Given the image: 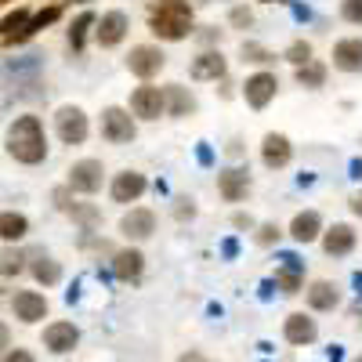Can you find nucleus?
Listing matches in <instances>:
<instances>
[{
  "label": "nucleus",
  "instance_id": "2f4dec72",
  "mask_svg": "<svg viewBox=\"0 0 362 362\" xmlns=\"http://www.w3.org/2000/svg\"><path fill=\"white\" fill-rule=\"evenodd\" d=\"M341 15H344V22L362 25V0H344V4H341Z\"/></svg>",
  "mask_w": 362,
  "mask_h": 362
},
{
  "label": "nucleus",
  "instance_id": "f3484780",
  "mask_svg": "<svg viewBox=\"0 0 362 362\" xmlns=\"http://www.w3.org/2000/svg\"><path fill=\"white\" fill-rule=\"evenodd\" d=\"M334 66L341 73H362V40L358 37H344L334 44Z\"/></svg>",
  "mask_w": 362,
  "mask_h": 362
},
{
  "label": "nucleus",
  "instance_id": "473e14b6",
  "mask_svg": "<svg viewBox=\"0 0 362 362\" xmlns=\"http://www.w3.org/2000/svg\"><path fill=\"white\" fill-rule=\"evenodd\" d=\"M58 11H62V8H58V4H54V8H47V11H40V15H37L33 22H29V33H25V37H33L37 29H44L47 22H54V18H58Z\"/></svg>",
  "mask_w": 362,
  "mask_h": 362
},
{
  "label": "nucleus",
  "instance_id": "9b49d317",
  "mask_svg": "<svg viewBox=\"0 0 362 362\" xmlns=\"http://www.w3.org/2000/svg\"><path fill=\"white\" fill-rule=\"evenodd\" d=\"M145 189H148L145 174H138V170H124V174H116V177H112L109 196H112L116 203H134V199H141Z\"/></svg>",
  "mask_w": 362,
  "mask_h": 362
},
{
  "label": "nucleus",
  "instance_id": "c03bdc74",
  "mask_svg": "<svg viewBox=\"0 0 362 362\" xmlns=\"http://www.w3.org/2000/svg\"><path fill=\"white\" fill-rule=\"evenodd\" d=\"M355 362H362V355H358V358H355Z\"/></svg>",
  "mask_w": 362,
  "mask_h": 362
},
{
  "label": "nucleus",
  "instance_id": "ea45409f",
  "mask_svg": "<svg viewBox=\"0 0 362 362\" xmlns=\"http://www.w3.org/2000/svg\"><path fill=\"white\" fill-rule=\"evenodd\" d=\"M351 214H358V218H362V192H355V196H351Z\"/></svg>",
  "mask_w": 362,
  "mask_h": 362
},
{
  "label": "nucleus",
  "instance_id": "a878e982",
  "mask_svg": "<svg viewBox=\"0 0 362 362\" xmlns=\"http://www.w3.org/2000/svg\"><path fill=\"white\" fill-rule=\"evenodd\" d=\"M90 25H98L95 11H83V15L69 25V47H73V51H83V40H87V29H90Z\"/></svg>",
  "mask_w": 362,
  "mask_h": 362
},
{
  "label": "nucleus",
  "instance_id": "bb28decb",
  "mask_svg": "<svg viewBox=\"0 0 362 362\" xmlns=\"http://www.w3.org/2000/svg\"><path fill=\"white\" fill-rule=\"evenodd\" d=\"M33 279L44 283V286H54L58 279H62V268H58V261H51V257H37L33 261Z\"/></svg>",
  "mask_w": 362,
  "mask_h": 362
},
{
  "label": "nucleus",
  "instance_id": "e433bc0d",
  "mask_svg": "<svg viewBox=\"0 0 362 362\" xmlns=\"http://www.w3.org/2000/svg\"><path fill=\"white\" fill-rule=\"evenodd\" d=\"M54 203H58V210H66V214H73V199H69V189H54Z\"/></svg>",
  "mask_w": 362,
  "mask_h": 362
},
{
  "label": "nucleus",
  "instance_id": "6ab92c4d",
  "mask_svg": "<svg viewBox=\"0 0 362 362\" xmlns=\"http://www.w3.org/2000/svg\"><path fill=\"white\" fill-rule=\"evenodd\" d=\"M283 337H286L290 344H312V341L319 337L315 319H308L305 312H293V315H286V322H283Z\"/></svg>",
  "mask_w": 362,
  "mask_h": 362
},
{
  "label": "nucleus",
  "instance_id": "cd10ccee",
  "mask_svg": "<svg viewBox=\"0 0 362 362\" xmlns=\"http://www.w3.org/2000/svg\"><path fill=\"white\" fill-rule=\"evenodd\" d=\"M297 83H300V87H312V90L322 87V83H326V66H322V62L300 66V69H297Z\"/></svg>",
  "mask_w": 362,
  "mask_h": 362
},
{
  "label": "nucleus",
  "instance_id": "393cba45",
  "mask_svg": "<svg viewBox=\"0 0 362 362\" xmlns=\"http://www.w3.org/2000/svg\"><path fill=\"white\" fill-rule=\"evenodd\" d=\"M25 232H29V221H25L22 214H15V210H4V214H0V235H4L8 243L22 239Z\"/></svg>",
  "mask_w": 362,
  "mask_h": 362
},
{
  "label": "nucleus",
  "instance_id": "c85d7f7f",
  "mask_svg": "<svg viewBox=\"0 0 362 362\" xmlns=\"http://www.w3.org/2000/svg\"><path fill=\"white\" fill-rule=\"evenodd\" d=\"M283 58H286L290 66H297V69H300V66H308V62H315V58H312V44H308V40H293V44L286 47V54H283Z\"/></svg>",
  "mask_w": 362,
  "mask_h": 362
},
{
  "label": "nucleus",
  "instance_id": "b1692460",
  "mask_svg": "<svg viewBox=\"0 0 362 362\" xmlns=\"http://www.w3.org/2000/svg\"><path fill=\"white\" fill-rule=\"evenodd\" d=\"M163 90H167V112H170V116H189V112H196V98H192L181 83H170V87H163Z\"/></svg>",
  "mask_w": 362,
  "mask_h": 362
},
{
  "label": "nucleus",
  "instance_id": "f8f14e48",
  "mask_svg": "<svg viewBox=\"0 0 362 362\" xmlns=\"http://www.w3.org/2000/svg\"><path fill=\"white\" fill-rule=\"evenodd\" d=\"M225 73H228V62H225L221 51H199L192 58V66H189L192 80H221Z\"/></svg>",
  "mask_w": 362,
  "mask_h": 362
},
{
  "label": "nucleus",
  "instance_id": "4c0bfd02",
  "mask_svg": "<svg viewBox=\"0 0 362 362\" xmlns=\"http://www.w3.org/2000/svg\"><path fill=\"white\" fill-rule=\"evenodd\" d=\"M174 210H177V218H181V221H185V218H192V214H196V206H192V199H177V206H174Z\"/></svg>",
  "mask_w": 362,
  "mask_h": 362
},
{
  "label": "nucleus",
  "instance_id": "412c9836",
  "mask_svg": "<svg viewBox=\"0 0 362 362\" xmlns=\"http://www.w3.org/2000/svg\"><path fill=\"white\" fill-rule=\"evenodd\" d=\"M305 297H308V305H312L315 312H334V308L341 305V293H337V286H334V283H326V279L312 283V286L305 290Z\"/></svg>",
  "mask_w": 362,
  "mask_h": 362
},
{
  "label": "nucleus",
  "instance_id": "0eeeda50",
  "mask_svg": "<svg viewBox=\"0 0 362 362\" xmlns=\"http://www.w3.org/2000/svg\"><path fill=\"white\" fill-rule=\"evenodd\" d=\"M102 177H105V167L98 160H80V163L69 167V189L90 196V192L102 189Z\"/></svg>",
  "mask_w": 362,
  "mask_h": 362
},
{
  "label": "nucleus",
  "instance_id": "58836bf2",
  "mask_svg": "<svg viewBox=\"0 0 362 362\" xmlns=\"http://www.w3.org/2000/svg\"><path fill=\"white\" fill-rule=\"evenodd\" d=\"M4 362H33V355L22 351V348H11V351L4 355Z\"/></svg>",
  "mask_w": 362,
  "mask_h": 362
},
{
  "label": "nucleus",
  "instance_id": "79ce46f5",
  "mask_svg": "<svg viewBox=\"0 0 362 362\" xmlns=\"http://www.w3.org/2000/svg\"><path fill=\"white\" fill-rule=\"evenodd\" d=\"M355 315H358V326H362V308H355Z\"/></svg>",
  "mask_w": 362,
  "mask_h": 362
},
{
  "label": "nucleus",
  "instance_id": "39448f33",
  "mask_svg": "<svg viewBox=\"0 0 362 362\" xmlns=\"http://www.w3.org/2000/svg\"><path fill=\"white\" fill-rule=\"evenodd\" d=\"M54 131H58V138H62L66 145H80L87 138V116H83V109L62 105L54 112Z\"/></svg>",
  "mask_w": 362,
  "mask_h": 362
},
{
  "label": "nucleus",
  "instance_id": "c9c22d12",
  "mask_svg": "<svg viewBox=\"0 0 362 362\" xmlns=\"http://www.w3.org/2000/svg\"><path fill=\"white\" fill-rule=\"evenodd\" d=\"M250 22H254L250 8H232V25H239V29H247Z\"/></svg>",
  "mask_w": 362,
  "mask_h": 362
},
{
  "label": "nucleus",
  "instance_id": "aec40b11",
  "mask_svg": "<svg viewBox=\"0 0 362 362\" xmlns=\"http://www.w3.org/2000/svg\"><path fill=\"white\" fill-rule=\"evenodd\" d=\"M322 250H326L329 257L351 254V250H355V232H351V225H334V228H326V232H322Z\"/></svg>",
  "mask_w": 362,
  "mask_h": 362
},
{
  "label": "nucleus",
  "instance_id": "a211bd4d",
  "mask_svg": "<svg viewBox=\"0 0 362 362\" xmlns=\"http://www.w3.org/2000/svg\"><path fill=\"white\" fill-rule=\"evenodd\" d=\"M95 37H98L102 47H116L119 40L127 37V15L124 11H105L102 22H98V29H95Z\"/></svg>",
  "mask_w": 362,
  "mask_h": 362
},
{
  "label": "nucleus",
  "instance_id": "4be33fe9",
  "mask_svg": "<svg viewBox=\"0 0 362 362\" xmlns=\"http://www.w3.org/2000/svg\"><path fill=\"white\" fill-rule=\"evenodd\" d=\"M300 283H305V264H300L297 257H283V264L276 268V286L283 293H297Z\"/></svg>",
  "mask_w": 362,
  "mask_h": 362
},
{
  "label": "nucleus",
  "instance_id": "7c9ffc66",
  "mask_svg": "<svg viewBox=\"0 0 362 362\" xmlns=\"http://www.w3.org/2000/svg\"><path fill=\"white\" fill-rule=\"evenodd\" d=\"M73 218H76V221L90 232V228L98 225V210H95V206H80V203H76V206H73Z\"/></svg>",
  "mask_w": 362,
  "mask_h": 362
},
{
  "label": "nucleus",
  "instance_id": "20e7f679",
  "mask_svg": "<svg viewBox=\"0 0 362 362\" xmlns=\"http://www.w3.org/2000/svg\"><path fill=\"white\" fill-rule=\"evenodd\" d=\"M134 134H138V127H134V119H131V112H127V109L109 105V109L102 112V138H105V141L124 145V141H131Z\"/></svg>",
  "mask_w": 362,
  "mask_h": 362
},
{
  "label": "nucleus",
  "instance_id": "a19ab883",
  "mask_svg": "<svg viewBox=\"0 0 362 362\" xmlns=\"http://www.w3.org/2000/svg\"><path fill=\"white\" fill-rule=\"evenodd\" d=\"M181 362H206V358H203V355H196V351H192V355H185V358H181Z\"/></svg>",
  "mask_w": 362,
  "mask_h": 362
},
{
  "label": "nucleus",
  "instance_id": "f257e3e1",
  "mask_svg": "<svg viewBox=\"0 0 362 362\" xmlns=\"http://www.w3.org/2000/svg\"><path fill=\"white\" fill-rule=\"evenodd\" d=\"M8 153L18 163H25V167L44 163V156H47V134H44V124L37 116H18L15 124L8 127Z\"/></svg>",
  "mask_w": 362,
  "mask_h": 362
},
{
  "label": "nucleus",
  "instance_id": "1a4fd4ad",
  "mask_svg": "<svg viewBox=\"0 0 362 362\" xmlns=\"http://www.w3.org/2000/svg\"><path fill=\"white\" fill-rule=\"evenodd\" d=\"M261 160H264V167H272V170H283V167L293 160L290 138H286V134H264V141H261Z\"/></svg>",
  "mask_w": 362,
  "mask_h": 362
},
{
  "label": "nucleus",
  "instance_id": "6e6552de",
  "mask_svg": "<svg viewBox=\"0 0 362 362\" xmlns=\"http://www.w3.org/2000/svg\"><path fill=\"white\" fill-rule=\"evenodd\" d=\"M276 90H279L276 73H254V76H247V83H243V98H247V105L264 109L272 98H276Z\"/></svg>",
  "mask_w": 362,
  "mask_h": 362
},
{
  "label": "nucleus",
  "instance_id": "5701e85b",
  "mask_svg": "<svg viewBox=\"0 0 362 362\" xmlns=\"http://www.w3.org/2000/svg\"><path fill=\"white\" fill-rule=\"evenodd\" d=\"M322 232V218L315 214V210H300V214L293 218L290 225V235L297 239V243H312V239H319Z\"/></svg>",
  "mask_w": 362,
  "mask_h": 362
},
{
  "label": "nucleus",
  "instance_id": "f03ea898",
  "mask_svg": "<svg viewBox=\"0 0 362 362\" xmlns=\"http://www.w3.org/2000/svg\"><path fill=\"white\" fill-rule=\"evenodd\" d=\"M148 29L160 40H185L192 33V4L189 0H153Z\"/></svg>",
  "mask_w": 362,
  "mask_h": 362
},
{
  "label": "nucleus",
  "instance_id": "f704fd0d",
  "mask_svg": "<svg viewBox=\"0 0 362 362\" xmlns=\"http://www.w3.org/2000/svg\"><path fill=\"white\" fill-rule=\"evenodd\" d=\"M276 239H279V225H261V228H257V243H261V247L276 243Z\"/></svg>",
  "mask_w": 362,
  "mask_h": 362
},
{
  "label": "nucleus",
  "instance_id": "9d476101",
  "mask_svg": "<svg viewBox=\"0 0 362 362\" xmlns=\"http://www.w3.org/2000/svg\"><path fill=\"white\" fill-rule=\"evenodd\" d=\"M218 192L228 199V203H239V199H247L250 192V174L243 167H225L218 174Z\"/></svg>",
  "mask_w": 362,
  "mask_h": 362
},
{
  "label": "nucleus",
  "instance_id": "7ed1b4c3",
  "mask_svg": "<svg viewBox=\"0 0 362 362\" xmlns=\"http://www.w3.org/2000/svg\"><path fill=\"white\" fill-rule=\"evenodd\" d=\"M163 66H167V54H163L156 44H138V47H131V54H127V69H131L134 76H141V80H153Z\"/></svg>",
  "mask_w": 362,
  "mask_h": 362
},
{
  "label": "nucleus",
  "instance_id": "37998d69",
  "mask_svg": "<svg viewBox=\"0 0 362 362\" xmlns=\"http://www.w3.org/2000/svg\"><path fill=\"white\" fill-rule=\"evenodd\" d=\"M264 4H276V0H264Z\"/></svg>",
  "mask_w": 362,
  "mask_h": 362
},
{
  "label": "nucleus",
  "instance_id": "ddd939ff",
  "mask_svg": "<svg viewBox=\"0 0 362 362\" xmlns=\"http://www.w3.org/2000/svg\"><path fill=\"white\" fill-rule=\"evenodd\" d=\"M119 232H124L127 239H148L156 232V214L148 206H134L124 214V221H119Z\"/></svg>",
  "mask_w": 362,
  "mask_h": 362
},
{
  "label": "nucleus",
  "instance_id": "4468645a",
  "mask_svg": "<svg viewBox=\"0 0 362 362\" xmlns=\"http://www.w3.org/2000/svg\"><path fill=\"white\" fill-rule=\"evenodd\" d=\"M11 312H15V319H22V322H40V319L47 315V300H44L40 293H33V290H18V293L11 297Z\"/></svg>",
  "mask_w": 362,
  "mask_h": 362
},
{
  "label": "nucleus",
  "instance_id": "dca6fc26",
  "mask_svg": "<svg viewBox=\"0 0 362 362\" xmlns=\"http://www.w3.org/2000/svg\"><path fill=\"white\" fill-rule=\"evenodd\" d=\"M44 344H47L54 355H66V351H73V348L80 344V329H76L73 322H51V326L44 329Z\"/></svg>",
  "mask_w": 362,
  "mask_h": 362
},
{
  "label": "nucleus",
  "instance_id": "423d86ee",
  "mask_svg": "<svg viewBox=\"0 0 362 362\" xmlns=\"http://www.w3.org/2000/svg\"><path fill=\"white\" fill-rule=\"evenodd\" d=\"M131 112L141 116V119H160L167 112V90H160L153 83L138 87L134 95H131Z\"/></svg>",
  "mask_w": 362,
  "mask_h": 362
},
{
  "label": "nucleus",
  "instance_id": "72a5a7b5",
  "mask_svg": "<svg viewBox=\"0 0 362 362\" xmlns=\"http://www.w3.org/2000/svg\"><path fill=\"white\" fill-rule=\"evenodd\" d=\"M22 261H25V257H22L18 250H8V254H4V276H18V272H22Z\"/></svg>",
  "mask_w": 362,
  "mask_h": 362
},
{
  "label": "nucleus",
  "instance_id": "2eb2a0df",
  "mask_svg": "<svg viewBox=\"0 0 362 362\" xmlns=\"http://www.w3.org/2000/svg\"><path fill=\"white\" fill-rule=\"evenodd\" d=\"M141 272H145L141 250L131 247V250H116V254H112V276H116L119 283H138Z\"/></svg>",
  "mask_w": 362,
  "mask_h": 362
},
{
  "label": "nucleus",
  "instance_id": "c756f323",
  "mask_svg": "<svg viewBox=\"0 0 362 362\" xmlns=\"http://www.w3.org/2000/svg\"><path fill=\"white\" fill-rule=\"evenodd\" d=\"M243 62L268 66V62H276V54H272L268 47H261V44H254V40H243Z\"/></svg>",
  "mask_w": 362,
  "mask_h": 362
}]
</instances>
